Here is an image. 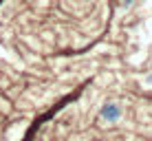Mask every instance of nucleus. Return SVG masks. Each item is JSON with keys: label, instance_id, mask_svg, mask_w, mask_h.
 Returning a JSON list of instances; mask_svg holds the SVG:
<instances>
[{"label": "nucleus", "instance_id": "nucleus-1", "mask_svg": "<svg viewBox=\"0 0 152 141\" xmlns=\"http://www.w3.org/2000/svg\"><path fill=\"white\" fill-rule=\"evenodd\" d=\"M121 106H119L117 102H106L102 106V110H99V121H104V123H117L119 119H121Z\"/></svg>", "mask_w": 152, "mask_h": 141}, {"label": "nucleus", "instance_id": "nucleus-2", "mask_svg": "<svg viewBox=\"0 0 152 141\" xmlns=\"http://www.w3.org/2000/svg\"><path fill=\"white\" fill-rule=\"evenodd\" d=\"M143 84L145 86H152V73H148V75L143 77Z\"/></svg>", "mask_w": 152, "mask_h": 141}]
</instances>
